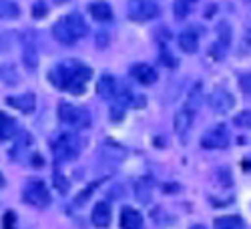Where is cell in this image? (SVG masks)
I'll return each instance as SVG.
<instances>
[{
  "mask_svg": "<svg viewBox=\"0 0 251 229\" xmlns=\"http://www.w3.org/2000/svg\"><path fill=\"white\" fill-rule=\"evenodd\" d=\"M91 80V69L78 62H62L50 73V82L71 95H82L87 89V82Z\"/></svg>",
  "mask_w": 251,
  "mask_h": 229,
  "instance_id": "obj_1",
  "label": "cell"
},
{
  "mask_svg": "<svg viewBox=\"0 0 251 229\" xmlns=\"http://www.w3.org/2000/svg\"><path fill=\"white\" fill-rule=\"evenodd\" d=\"M58 119L75 129H87L91 125V113L85 107H76L71 102H60L58 105Z\"/></svg>",
  "mask_w": 251,
  "mask_h": 229,
  "instance_id": "obj_2",
  "label": "cell"
},
{
  "mask_svg": "<svg viewBox=\"0 0 251 229\" xmlns=\"http://www.w3.org/2000/svg\"><path fill=\"white\" fill-rule=\"evenodd\" d=\"M52 151L58 161H73L80 151V141L73 133H60L52 141Z\"/></svg>",
  "mask_w": 251,
  "mask_h": 229,
  "instance_id": "obj_3",
  "label": "cell"
},
{
  "mask_svg": "<svg viewBox=\"0 0 251 229\" xmlns=\"http://www.w3.org/2000/svg\"><path fill=\"white\" fill-rule=\"evenodd\" d=\"M127 14L135 23H147L161 14V6L157 0H129Z\"/></svg>",
  "mask_w": 251,
  "mask_h": 229,
  "instance_id": "obj_4",
  "label": "cell"
},
{
  "mask_svg": "<svg viewBox=\"0 0 251 229\" xmlns=\"http://www.w3.org/2000/svg\"><path fill=\"white\" fill-rule=\"evenodd\" d=\"M23 197L26 203L38 207V209H45V207L50 205V193H49V187L45 185V181H30L25 187Z\"/></svg>",
  "mask_w": 251,
  "mask_h": 229,
  "instance_id": "obj_5",
  "label": "cell"
},
{
  "mask_svg": "<svg viewBox=\"0 0 251 229\" xmlns=\"http://www.w3.org/2000/svg\"><path fill=\"white\" fill-rule=\"evenodd\" d=\"M207 102H209V109H211L213 113H217V115H225L227 111H231V109H233L235 99H233L231 93L225 91V89H215L211 95H209Z\"/></svg>",
  "mask_w": 251,
  "mask_h": 229,
  "instance_id": "obj_6",
  "label": "cell"
},
{
  "mask_svg": "<svg viewBox=\"0 0 251 229\" xmlns=\"http://www.w3.org/2000/svg\"><path fill=\"white\" fill-rule=\"evenodd\" d=\"M229 45H231V28H229L227 23H223L217 26V40L211 45V49H209V54H211L215 60H221L225 56Z\"/></svg>",
  "mask_w": 251,
  "mask_h": 229,
  "instance_id": "obj_7",
  "label": "cell"
},
{
  "mask_svg": "<svg viewBox=\"0 0 251 229\" xmlns=\"http://www.w3.org/2000/svg\"><path fill=\"white\" fill-rule=\"evenodd\" d=\"M227 145H229V137L225 127H213L201 137L203 149H225Z\"/></svg>",
  "mask_w": 251,
  "mask_h": 229,
  "instance_id": "obj_8",
  "label": "cell"
},
{
  "mask_svg": "<svg viewBox=\"0 0 251 229\" xmlns=\"http://www.w3.org/2000/svg\"><path fill=\"white\" fill-rule=\"evenodd\" d=\"M193 127V111L189 107H185L181 111H177L175 119H173V129L179 137H185L189 133V129Z\"/></svg>",
  "mask_w": 251,
  "mask_h": 229,
  "instance_id": "obj_9",
  "label": "cell"
},
{
  "mask_svg": "<svg viewBox=\"0 0 251 229\" xmlns=\"http://www.w3.org/2000/svg\"><path fill=\"white\" fill-rule=\"evenodd\" d=\"M131 76L141 82V85H153L157 80V71L151 67V65H145V62H139V65H133L131 67Z\"/></svg>",
  "mask_w": 251,
  "mask_h": 229,
  "instance_id": "obj_10",
  "label": "cell"
},
{
  "mask_svg": "<svg viewBox=\"0 0 251 229\" xmlns=\"http://www.w3.org/2000/svg\"><path fill=\"white\" fill-rule=\"evenodd\" d=\"M65 23H67L69 30L73 32V36H75L76 40L89 34V25L85 23V18H82L78 12H71L69 16H65Z\"/></svg>",
  "mask_w": 251,
  "mask_h": 229,
  "instance_id": "obj_11",
  "label": "cell"
},
{
  "mask_svg": "<svg viewBox=\"0 0 251 229\" xmlns=\"http://www.w3.org/2000/svg\"><path fill=\"white\" fill-rule=\"evenodd\" d=\"M6 102L10 107L18 109L20 113H26V115L32 113L34 107H36V99H34L32 93H25V95H18V97H8Z\"/></svg>",
  "mask_w": 251,
  "mask_h": 229,
  "instance_id": "obj_12",
  "label": "cell"
},
{
  "mask_svg": "<svg viewBox=\"0 0 251 229\" xmlns=\"http://www.w3.org/2000/svg\"><path fill=\"white\" fill-rule=\"evenodd\" d=\"M111 217H113V211H111V205L107 201H99L93 209V223L97 227H109L111 223Z\"/></svg>",
  "mask_w": 251,
  "mask_h": 229,
  "instance_id": "obj_13",
  "label": "cell"
},
{
  "mask_svg": "<svg viewBox=\"0 0 251 229\" xmlns=\"http://www.w3.org/2000/svg\"><path fill=\"white\" fill-rule=\"evenodd\" d=\"M121 229H143V217L133 207H125L121 211Z\"/></svg>",
  "mask_w": 251,
  "mask_h": 229,
  "instance_id": "obj_14",
  "label": "cell"
},
{
  "mask_svg": "<svg viewBox=\"0 0 251 229\" xmlns=\"http://www.w3.org/2000/svg\"><path fill=\"white\" fill-rule=\"evenodd\" d=\"M52 36H54V40H58L60 45H67V47H71V45L76 43V38H75L73 32L69 30V26H67V23H65V18L56 20V23L52 25Z\"/></svg>",
  "mask_w": 251,
  "mask_h": 229,
  "instance_id": "obj_15",
  "label": "cell"
},
{
  "mask_svg": "<svg viewBox=\"0 0 251 229\" xmlns=\"http://www.w3.org/2000/svg\"><path fill=\"white\" fill-rule=\"evenodd\" d=\"M117 87H119L117 78H113L111 75H102V76L99 78V82H97V93H99V97H102V99H115Z\"/></svg>",
  "mask_w": 251,
  "mask_h": 229,
  "instance_id": "obj_16",
  "label": "cell"
},
{
  "mask_svg": "<svg viewBox=\"0 0 251 229\" xmlns=\"http://www.w3.org/2000/svg\"><path fill=\"white\" fill-rule=\"evenodd\" d=\"M177 45H179V49H181L183 52H187V54L197 52V49H199L197 32H193V30H185V32H181V34L177 36Z\"/></svg>",
  "mask_w": 251,
  "mask_h": 229,
  "instance_id": "obj_17",
  "label": "cell"
},
{
  "mask_svg": "<svg viewBox=\"0 0 251 229\" xmlns=\"http://www.w3.org/2000/svg\"><path fill=\"white\" fill-rule=\"evenodd\" d=\"M89 12L99 23H109V20H113V8L107 2H91Z\"/></svg>",
  "mask_w": 251,
  "mask_h": 229,
  "instance_id": "obj_18",
  "label": "cell"
},
{
  "mask_svg": "<svg viewBox=\"0 0 251 229\" xmlns=\"http://www.w3.org/2000/svg\"><path fill=\"white\" fill-rule=\"evenodd\" d=\"M215 229H243V219L239 215H225V217H217L213 223Z\"/></svg>",
  "mask_w": 251,
  "mask_h": 229,
  "instance_id": "obj_19",
  "label": "cell"
},
{
  "mask_svg": "<svg viewBox=\"0 0 251 229\" xmlns=\"http://www.w3.org/2000/svg\"><path fill=\"white\" fill-rule=\"evenodd\" d=\"M0 80L6 82V85H16V82L20 80V76L16 73V67L10 65V62H6V65H0Z\"/></svg>",
  "mask_w": 251,
  "mask_h": 229,
  "instance_id": "obj_20",
  "label": "cell"
},
{
  "mask_svg": "<svg viewBox=\"0 0 251 229\" xmlns=\"http://www.w3.org/2000/svg\"><path fill=\"white\" fill-rule=\"evenodd\" d=\"M20 8L14 2H8V0H0V18L2 20H12L18 18Z\"/></svg>",
  "mask_w": 251,
  "mask_h": 229,
  "instance_id": "obj_21",
  "label": "cell"
},
{
  "mask_svg": "<svg viewBox=\"0 0 251 229\" xmlns=\"http://www.w3.org/2000/svg\"><path fill=\"white\" fill-rule=\"evenodd\" d=\"M197 2V0H175V18L177 20H183L187 14L191 12V8H193V4Z\"/></svg>",
  "mask_w": 251,
  "mask_h": 229,
  "instance_id": "obj_22",
  "label": "cell"
},
{
  "mask_svg": "<svg viewBox=\"0 0 251 229\" xmlns=\"http://www.w3.org/2000/svg\"><path fill=\"white\" fill-rule=\"evenodd\" d=\"M12 137H16V123L6 117L2 123H0V139L8 141V139H12Z\"/></svg>",
  "mask_w": 251,
  "mask_h": 229,
  "instance_id": "obj_23",
  "label": "cell"
},
{
  "mask_svg": "<svg viewBox=\"0 0 251 229\" xmlns=\"http://www.w3.org/2000/svg\"><path fill=\"white\" fill-rule=\"evenodd\" d=\"M23 60H25V67H26V69H36V65H38V54H36V49H34L32 45H26V47H25Z\"/></svg>",
  "mask_w": 251,
  "mask_h": 229,
  "instance_id": "obj_24",
  "label": "cell"
},
{
  "mask_svg": "<svg viewBox=\"0 0 251 229\" xmlns=\"http://www.w3.org/2000/svg\"><path fill=\"white\" fill-rule=\"evenodd\" d=\"M135 193H137V199L139 201L147 203L151 199V185H149V181H139L135 185Z\"/></svg>",
  "mask_w": 251,
  "mask_h": 229,
  "instance_id": "obj_25",
  "label": "cell"
},
{
  "mask_svg": "<svg viewBox=\"0 0 251 229\" xmlns=\"http://www.w3.org/2000/svg\"><path fill=\"white\" fill-rule=\"evenodd\" d=\"M235 125H237V127H241V129H249V127H251V113H249V111L239 113V115L235 117Z\"/></svg>",
  "mask_w": 251,
  "mask_h": 229,
  "instance_id": "obj_26",
  "label": "cell"
},
{
  "mask_svg": "<svg viewBox=\"0 0 251 229\" xmlns=\"http://www.w3.org/2000/svg\"><path fill=\"white\" fill-rule=\"evenodd\" d=\"M97 187H99V183H91V185L87 187V189H85V191H82V193H78V195H76L75 203H76V205H82V203H85V201H87V197H89V195H91V193H93V191L97 189Z\"/></svg>",
  "mask_w": 251,
  "mask_h": 229,
  "instance_id": "obj_27",
  "label": "cell"
},
{
  "mask_svg": "<svg viewBox=\"0 0 251 229\" xmlns=\"http://www.w3.org/2000/svg\"><path fill=\"white\" fill-rule=\"evenodd\" d=\"M49 14V6L45 4V2H36L34 6H32V16L34 18H43V16H47Z\"/></svg>",
  "mask_w": 251,
  "mask_h": 229,
  "instance_id": "obj_28",
  "label": "cell"
},
{
  "mask_svg": "<svg viewBox=\"0 0 251 229\" xmlns=\"http://www.w3.org/2000/svg\"><path fill=\"white\" fill-rule=\"evenodd\" d=\"M199 99H201V85H195V89L189 95V102H187V105H189V107H197L199 105Z\"/></svg>",
  "mask_w": 251,
  "mask_h": 229,
  "instance_id": "obj_29",
  "label": "cell"
},
{
  "mask_svg": "<svg viewBox=\"0 0 251 229\" xmlns=\"http://www.w3.org/2000/svg\"><path fill=\"white\" fill-rule=\"evenodd\" d=\"M239 85H241L243 93L251 95V73H245V75H241V76H239Z\"/></svg>",
  "mask_w": 251,
  "mask_h": 229,
  "instance_id": "obj_30",
  "label": "cell"
},
{
  "mask_svg": "<svg viewBox=\"0 0 251 229\" xmlns=\"http://www.w3.org/2000/svg\"><path fill=\"white\" fill-rule=\"evenodd\" d=\"M54 185H56V189H58L60 193H65V191L69 189V181L62 179L60 173H54Z\"/></svg>",
  "mask_w": 251,
  "mask_h": 229,
  "instance_id": "obj_31",
  "label": "cell"
},
{
  "mask_svg": "<svg viewBox=\"0 0 251 229\" xmlns=\"http://www.w3.org/2000/svg\"><path fill=\"white\" fill-rule=\"evenodd\" d=\"M4 229H14V215L12 213H6V217H4Z\"/></svg>",
  "mask_w": 251,
  "mask_h": 229,
  "instance_id": "obj_32",
  "label": "cell"
},
{
  "mask_svg": "<svg viewBox=\"0 0 251 229\" xmlns=\"http://www.w3.org/2000/svg\"><path fill=\"white\" fill-rule=\"evenodd\" d=\"M8 49V43H6V38L2 36V34H0V52H4Z\"/></svg>",
  "mask_w": 251,
  "mask_h": 229,
  "instance_id": "obj_33",
  "label": "cell"
},
{
  "mask_svg": "<svg viewBox=\"0 0 251 229\" xmlns=\"http://www.w3.org/2000/svg\"><path fill=\"white\" fill-rule=\"evenodd\" d=\"M245 40H247V45H249V47H251V30H249V32H247V36H245Z\"/></svg>",
  "mask_w": 251,
  "mask_h": 229,
  "instance_id": "obj_34",
  "label": "cell"
},
{
  "mask_svg": "<svg viewBox=\"0 0 251 229\" xmlns=\"http://www.w3.org/2000/svg\"><path fill=\"white\" fill-rule=\"evenodd\" d=\"M191 229H205V227H203V225H193Z\"/></svg>",
  "mask_w": 251,
  "mask_h": 229,
  "instance_id": "obj_35",
  "label": "cell"
},
{
  "mask_svg": "<svg viewBox=\"0 0 251 229\" xmlns=\"http://www.w3.org/2000/svg\"><path fill=\"white\" fill-rule=\"evenodd\" d=\"M4 119H6V117H4V115H2V113H0V123H2V121H4Z\"/></svg>",
  "mask_w": 251,
  "mask_h": 229,
  "instance_id": "obj_36",
  "label": "cell"
},
{
  "mask_svg": "<svg viewBox=\"0 0 251 229\" xmlns=\"http://www.w3.org/2000/svg\"><path fill=\"white\" fill-rule=\"evenodd\" d=\"M54 2H58V4H60V2H67V0H54Z\"/></svg>",
  "mask_w": 251,
  "mask_h": 229,
  "instance_id": "obj_37",
  "label": "cell"
}]
</instances>
